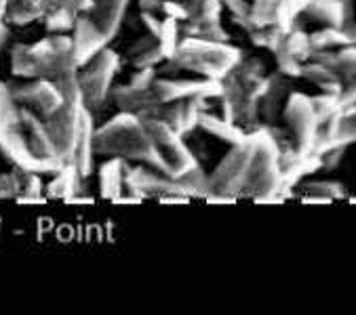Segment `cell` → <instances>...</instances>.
Wrapping results in <instances>:
<instances>
[{
	"instance_id": "cell-1",
	"label": "cell",
	"mask_w": 356,
	"mask_h": 315,
	"mask_svg": "<svg viewBox=\"0 0 356 315\" xmlns=\"http://www.w3.org/2000/svg\"><path fill=\"white\" fill-rule=\"evenodd\" d=\"M95 155H116L127 162L146 164L167 175L165 162L146 130L144 120L127 112H120L104 126L95 128Z\"/></svg>"
},
{
	"instance_id": "cell-2",
	"label": "cell",
	"mask_w": 356,
	"mask_h": 315,
	"mask_svg": "<svg viewBox=\"0 0 356 315\" xmlns=\"http://www.w3.org/2000/svg\"><path fill=\"white\" fill-rule=\"evenodd\" d=\"M76 69L72 38L65 34H51L36 44H15L11 51V74L22 80L47 78L53 83L55 78Z\"/></svg>"
},
{
	"instance_id": "cell-3",
	"label": "cell",
	"mask_w": 356,
	"mask_h": 315,
	"mask_svg": "<svg viewBox=\"0 0 356 315\" xmlns=\"http://www.w3.org/2000/svg\"><path fill=\"white\" fill-rule=\"evenodd\" d=\"M243 53L228 42H213L198 36H181L175 53L167 59L175 69L192 71L200 78L222 80L238 63Z\"/></svg>"
},
{
	"instance_id": "cell-4",
	"label": "cell",
	"mask_w": 356,
	"mask_h": 315,
	"mask_svg": "<svg viewBox=\"0 0 356 315\" xmlns=\"http://www.w3.org/2000/svg\"><path fill=\"white\" fill-rule=\"evenodd\" d=\"M251 139H253V147H255L253 164H251L249 181H247L243 194H251L257 200L261 196L278 194V189H280V151H278L276 137L268 128L251 133Z\"/></svg>"
},
{
	"instance_id": "cell-5",
	"label": "cell",
	"mask_w": 356,
	"mask_h": 315,
	"mask_svg": "<svg viewBox=\"0 0 356 315\" xmlns=\"http://www.w3.org/2000/svg\"><path fill=\"white\" fill-rule=\"evenodd\" d=\"M253 149L255 147H253L251 135H247L243 143L232 145V149L222 158V162L216 167V171L209 175V194L232 196L238 200V196L243 194L249 181V173L253 164Z\"/></svg>"
},
{
	"instance_id": "cell-6",
	"label": "cell",
	"mask_w": 356,
	"mask_h": 315,
	"mask_svg": "<svg viewBox=\"0 0 356 315\" xmlns=\"http://www.w3.org/2000/svg\"><path fill=\"white\" fill-rule=\"evenodd\" d=\"M120 67V57L104 49L89 63L79 67V87L87 110H99L112 93L114 76Z\"/></svg>"
},
{
	"instance_id": "cell-7",
	"label": "cell",
	"mask_w": 356,
	"mask_h": 315,
	"mask_svg": "<svg viewBox=\"0 0 356 315\" xmlns=\"http://www.w3.org/2000/svg\"><path fill=\"white\" fill-rule=\"evenodd\" d=\"M144 124H146L150 139L154 141L159 155L163 158L169 177L179 179L184 173H188L190 169L198 164L194 151L184 143V137L175 133L163 118H148L144 120Z\"/></svg>"
},
{
	"instance_id": "cell-8",
	"label": "cell",
	"mask_w": 356,
	"mask_h": 315,
	"mask_svg": "<svg viewBox=\"0 0 356 315\" xmlns=\"http://www.w3.org/2000/svg\"><path fill=\"white\" fill-rule=\"evenodd\" d=\"M85 110L87 108H85L83 97L63 99V103L49 118H42L61 162H67L70 153H72V145H74Z\"/></svg>"
},
{
	"instance_id": "cell-9",
	"label": "cell",
	"mask_w": 356,
	"mask_h": 315,
	"mask_svg": "<svg viewBox=\"0 0 356 315\" xmlns=\"http://www.w3.org/2000/svg\"><path fill=\"white\" fill-rule=\"evenodd\" d=\"M0 155L19 171H30L38 175H53L63 162L61 160H44L38 158L26 139V133L22 128H3L0 130Z\"/></svg>"
},
{
	"instance_id": "cell-10",
	"label": "cell",
	"mask_w": 356,
	"mask_h": 315,
	"mask_svg": "<svg viewBox=\"0 0 356 315\" xmlns=\"http://www.w3.org/2000/svg\"><path fill=\"white\" fill-rule=\"evenodd\" d=\"M282 116L296 137L298 151L310 153L318 133V120L310 97H306L304 93H289L287 101L282 105Z\"/></svg>"
},
{
	"instance_id": "cell-11",
	"label": "cell",
	"mask_w": 356,
	"mask_h": 315,
	"mask_svg": "<svg viewBox=\"0 0 356 315\" xmlns=\"http://www.w3.org/2000/svg\"><path fill=\"white\" fill-rule=\"evenodd\" d=\"M7 87L17 105L30 108L40 118H49L63 103L59 89L47 78H32L26 83H7Z\"/></svg>"
},
{
	"instance_id": "cell-12",
	"label": "cell",
	"mask_w": 356,
	"mask_h": 315,
	"mask_svg": "<svg viewBox=\"0 0 356 315\" xmlns=\"http://www.w3.org/2000/svg\"><path fill=\"white\" fill-rule=\"evenodd\" d=\"M152 91L161 103L190 97L218 99L222 95V80H213V78H156Z\"/></svg>"
},
{
	"instance_id": "cell-13",
	"label": "cell",
	"mask_w": 356,
	"mask_h": 315,
	"mask_svg": "<svg viewBox=\"0 0 356 315\" xmlns=\"http://www.w3.org/2000/svg\"><path fill=\"white\" fill-rule=\"evenodd\" d=\"M112 99L120 112L133 114L141 120L148 118H161L163 105L152 89H133L131 85H122L112 89Z\"/></svg>"
},
{
	"instance_id": "cell-14",
	"label": "cell",
	"mask_w": 356,
	"mask_h": 315,
	"mask_svg": "<svg viewBox=\"0 0 356 315\" xmlns=\"http://www.w3.org/2000/svg\"><path fill=\"white\" fill-rule=\"evenodd\" d=\"M72 51H74V59H76V65L83 67L85 63H89L99 51L106 49V44L110 42L104 32L95 26V22L81 13L72 26Z\"/></svg>"
},
{
	"instance_id": "cell-15",
	"label": "cell",
	"mask_w": 356,
	"mask_h": 315,
	"mask_svg": "<svg viewBox=\"0 0 356 315\" xmlns=\"http://www.w3.org/2000/svg\"><path fill=\"white\" fill-rule=\"evenodd\" d=\"M207 99L202 97H190V99H177L163 105L161 118L181 137L192 135L198 128V118L204 112Z\"/></svg>"
},
{
	"instance_id": "cell-16",
	"label": "cell",
	"mask_w": 356,
	"mask_h": 315,
	"mask_svg": "<svg viewBox=\"0 0 356 315\" xmlns=\"http://www.w3.org/2000/svg\"><path fill=\"white\" fill-rule=\"evenodd\" d=\"M93 158H95V124H93L91 110H85L67 162L79 171L83 179H87L93 171Z\"/></svg>"
},
{
	"instance_id": "cell-17",
	"label": "cell",
	"mask_w": 356,
	"mask_h": 315,
	"mask_svg": "<svg viewBox=\"0 0 356 315\" xmlns=\"http://www.w3.org/2000/svg\"><path fill=\"white\" fill-rule=\"evenodd\" d=\"M296 0H253L249 19L255 28L268 24H282L289 26L296 19Z\"/></svg>"
},
{
	"instance_id": "cell-18",
	"label": "cell",
	"mask_w": 356,
	"mask_h": 315,
	"mask_svg": "<svg viewBox=\"0 0 356 315\" xmlns=\"http://www.w3.org/2000/svg\"><path fill=\"white\" fill-rule=\"evenodd\" d=\"M129 5H131V0H95L89 11L91 13L89 17L104 32V36L112 40L122 26Z\"/></svg>"
},
{
	"instance_id": "cell-19",
	"label": "cell",
	"mask_w": 356,
	"mask_h": 315,
	"mask_svg": "<svg viewBox=\"0 0 356 315\" xmlns=\"http://www.w3.org/2000/svg\"><path fill=\"white\" fill-rule=\"evenodd\" d=\"M289 97V76L284 74H274L266 78V87L259 97V118L266 122L276 120V116L282 112V105Z\"/></svg>"
},
{
	"instance_id": "cell-20",
	"label": "cell",
	"mask_w": 356,
	"mask_h": 315,
	"mask_svg": "<svg viewBox=\"0 0 356 315\" xmlns=\"http://www.w3.org/2000/svg\"><path fill=\"white\" fill-rule=\"evenodd\" d=\"M81 181H85V179L79 175V171L70 162H63L53 173V179L47 183L44 194L49 200H67L70 196L81 194Z\"/></svg>"
},
{
	"instance_id": "cell-21",
	"label": "cell",
	"mask_w": 356,
	"mask_h": 315,
	"mask_svg": "<svg viewBox=\"0 0 356 315\" xmlns=\"http://www.w3.org/2000/svg\"><path fill=\"white\" fill-rule=\"evenodd\" d=\"M129 162L112 155L99 167V194L106 200H114L124 191V173Z\"/></svg>"
},
{
	"instance_id": "cell-22",
	"label": "cell",
	"mask_w": 356,
	"mask_h": 315,
	"mask_svg": "<svg viewBox=\"0 0 356 315\" xmlns=\"http://www.w3.org/2000/svg\"><path fill=\"white\" fill-rule=\"evenodd\" d=\"M302 78L310 80L323 93H331V95H339L341 87H343V78L337 69H333L325 63L312 61V59L302 65Z\"/></svg>"
},
{
	"instance_id": "cell-23",
	"label": "cell",
	"mask_w": 356,
	"mask_h": 315,
	"mask_svg": "<svg viewBox=\"0 0 356 315\" xmlns=\"http://www.w3.org/2000/svg\"><path fill=\"white\" fill-rule=\"evenodd\" d=\"M198 128L211 137H216L218 141L228 143V145H236V143H243L247 139V133L243 128H238L234 122H228L226 118H218V116L207 114V112L200 114Z\"/></svg>"
},
{
	"instance_id": "cell-24",
	"label": "cell",
	"mask_w": 356,
	"mask_h": 315,
	"mask_svg": "<svg viewBox=\"0 0 356 315\" xmlns=\"http://www.w3.org/2000/svg\"><path fill=\"white\" fill-rule=\"evenodd\" d=\"M47 0H9L3 19L11 26H28L47 11Z\"/></svg>"
},
{
	"instance_id": "cell-25",
	"label": "cell",
	"mask_w": 356,
	"mask_h": 315,
	"mask_svg": "<svg viewBox=\"0 0 356 315\" xmlns=\"http://www.w3.org/2000/svg\"><path fill=\"white\" fill-rule=\"evenodd\" d=\"M79 13L74 9H70L65 5H53L49 3L42 19H44V28L49 34H65L72 30L74 22H76Z\"/></svg>"
},
{
	"instance_id": "cell-26",
	"label": "cell",
	"mask_w": 356,
	"mask_h": 315,
	"mask_svg": "<svg viewBox=\"0 0 356 315\" xmlns=\"http://www.w3.org/2000/svg\"><path fill=\"white\" fill-rule=\"evenodd\" d=\"M310 40V49L312 51H331L335 46H348L350 38L341 28H333V26H323L321 30L308 34Z\"/></svg>"
},
{
	"instance_id": "cell-27",
	"label": "cell",
	"mask_w": 356,
	"mask_h": 315,
	"mask_svg": "<svg viewBox=\"0 0 356 315\" xmlns=\"http://www.w3.org/2000/svg\"><path fill=\"white\" fill-rule=\"evenodd\" d=\"M181 36H184V34H181V26H179L177 19L165 17V19L161 22V30H159V34H156V42H159V51L163 53L165 61L173 57V53H175L179 40H181Z\"/></svg>"
},
{
	"instance_id": "cell-28",
	"label": "cell",
	"mask_w": 356,
	"mask_h": 315,
	"mask_svg": "<svg viewBox=\"0 0 356 315\" xmlns=\"http://www.w3.org/2000/svg\"><path fill=\"white\" fill-rule=\"evenodd\" d=\"M19 128V105L15 103L7 83L0 80V130Z\"/></svg>"
},
{
	"instance_id": "cell-29",
	"label": "cell",
	"mask_w": 356,
	"mask_h": 315,
	"mask_svg": "<svg viewBox=\"0 0 356 315\" xmlns=\"http://www.w3.org/2000/svg\"><path fill=\"white\" fill-rule=\"evenodd\" d=\"M179 185L184 187L188 198H198V196H209V175L200 169V164H196L194 169H190L188 173H184L179 179Z\"/></svg>"
},
{
	"instance_id": "cell-30",
	"label": "cell",
	"mask_w": 356,
	"mask_h": 315,
	"mask_svg": "<svg viewBox=\"0 0 356 315\" xmlns=\"http://www.w3.org/2000/svg\"><path fill=\"white\" fill-rule=\"evenodd\" d=\"M302 194L304 196H318L325 200H341L348 196L346 187L337 181H306L302 183Z\"/></svg>"
},
{
	"instance_id": "cell-31",
	"label": "cell",
	"mask_w": 356,
	"mask_h": 315,
	"mask_svg": "<svg viewBox=\"0 0 356 315\" xmlns=\"http://www.w3.org/2000/svg\"><path fill=\"white\" fill-rule=\"evenodd\" d=\"M280 49L284 53H289L291 57H296L298 61H308L310 55H312V49H310V40H308V34L302 32V30H291L284 38V42L280 44Z\"/></svg>"
},
{
	"instance_id": "cell-32",
	"label": "cell",
	"mask_w": 356,
	"mask_h": 315,
	"mask_svg": "<svg viewBox=\"0 0 356 315\" xmlns=\"http://www.w3.org/2000/svg\"><path fill=\"white\" fill-rule=\"evenodd\" d=\"M312 101V108H314V114H316V120L318 124L325 122L327 118L335 116V114H341V105H339V95H331V93H321V95H314L310 97Z\"/></svg>"
},
{
	"instance_id": "cell-33",
	"label": "cell",
	"mask_w": 356,
	"mask_h": 315,
	"mask_svg": "<svg viewBox=\"0 0 356 315\" xmlns=\"http://www.w3.org/2000/svg\"><path fill=\"white\" fill-rule=\"evenodd\" d=\"M337 71L341 74V78L356 76V46L348 44L341 51H337Z\"/></svg>"
},
{
	"instance_id": "cell-34",
	"label": "cell",
	"mask_w": 356,
	"mask_h": 315,
	"mask_svg": "<svg viewBox=\"0 0 356 315\" xmlns=\"http://www.w3.org/2000/svg\"><path fill=\"white\" fill-rule=\"evenodd\" d=\"M276 55V63H278V71L289 76V78H302V61H298L296 57H291L289 53H284L282 49L274 51Z\"/></svg>"
},
{
	"instance_id": "cell-35",
	"label": "cell",
	"mask_w": 356,
	"mask_h": 315,
	"mask_svg": "<svg viewBox=\"0 0 356 315\" xmlns=\"http://www.w3.org/2000/svg\"><path fill=\"white\" fill-rule=\"evenodd\" d=\"M129 59H131V63L135 67H156V65H161L165 61L163 53L159 51V44H154L150 49H144V51H139V53L131 55Z\"/></svg>"
},
{
	"instance_id": "cell-36",
	"label": "cell",
	"mask_w": 356,
	"mask_h": 315,
	"mask_svg": "<svg viewBox=\"0 0 356 315\" xmlns=\"http://www.w3.org/2000/svg\"><path fill=\"white\" fill-rule=\"evenodd\" d=\"M22 194V183L15 171L11 173H3L0 175V200H17V196Z\"/></svg>"
},
{
	"instance_id": "cell-37",
	"label": "cell",
	"mask_w": 356,
	"mask_h": 315,
	"mask_svg": "<svg viewBox=\"0 0 356 315\" xmlns=\"http://www.w3.org/2000/svg\"><path fill=\"white\" fill-rule=\"evenodd\" d=\"M159 78L156 67H137V71L131 74V80L129 85L133 89H152L154 80Z\"/></svg>"
},
{
	"instance_id": "cell-38",
	"label": "cell",
	"mask_w": 356,
	"mask_h": 315,
	"mask_svg": "<svg viewBox=\"0 0 356 315\" xmlns=\"http://www.w3.org/2000/svg\"><path fill=\"white\" fill-rule=\"evenodd\" d=\"M339 105L341 110L356 105V76H350L343 80V87L339 91Z\"/></svg>"
},
{
	"instance_id": "cell-39",
	"label": "cell",
	"mask_w": 356,
	"mask_h": 315,
	"mask_svg": "<svg viewBox=\"0 0 356 315\" xmlns=\"http://www.w3.org/2000/svg\"><path fill=\"white\" fill-rule=\"evenodd\" d=\"M161 13H165V17H171L177 22H186V17H188L186 5L177 3V0H165L163 7H161Z\"/></svg>"
},
{
	"instance_id": "cell-40",
	"label": "cell",
	"mask_w": 356,
	"mask_h": 315,
	"mask_svg": "<svg viewBox=\"0 0 356 315\" xmlns=\"http://www.w3.org/2000/svg\"><path fill=\"white\" fill-rule=\"evenodd\" d=\"M222 7H226L234 19L249 17V13H251V5L247 3V0H222Z\"/></svg>"
},
{
	"instance_id": "cell-41",
	"label": "cell",
	"mask_w": 356,
	"mask_h": 315,
	"mask_svg": "<svg viewBox=\"0 0 356 315\" xmlns=\"http://www.w3.org/2000/svg\"><path fill=\"white\" fill-rule=\"evenodd\" d=\"M139 17H141V22L146 24V28H148V34H152V36L156 38V34H159V30H161V22H163V19H159V13H148V11H141V13H139Z\"/></svg>"
},
{
	"instance_id": "cell-42",
	"label": "cell",
	"mask_w": 356,
	"mask_h": 315,
	"mask_svg": "<svg viewBox=\"0 0 356 315\" xmlns=\"http://www.w3.org/2000/svg\"><path fill=\"white\" fill-rule=\"evenodd\" d=\"M139 11H148V13H161V7L165 0H137Z\"/></svg>"
},
{
	"instance_id": "cell-43",
	"label": "cell",
	"mask_w": 356,
	"mask_h": 315,
	"mask_svg": "<svg viewBox=\"0 0 356 315\" xmlns=\"http://www.w3.org/2000/svg\"><path fill=\"white\" fill-rule=\"evenodd\" d=\"M159 202H165V204H188L190 198L188 196H163Z\"/></svg>"
},
{
	"instance_id": "cell-44",
	"label": "cell",
	"mask_w": 356,
	"mask_h": 315,
	"mask_svg": "<svg viewBox=\"0 0 356 315\" xmlns=\"http://www.w3.org/2000/svg\"><path fill=\"white\" fill-rule=\"evenodd\" d=\"M341 30L348 34L350 44H354V46H356V24H354V22H348V24H343V26H341Z\"/></svg>"
},
{
	"instance_id": "cell-45",
	"label": "cell",
	"mask_w": 356,
	"mask_h": 315,
	"mask_svg": "<svg viewBox=\"0 0 356 315\" xmlns=\"http://www.w3.org/2000/svg\"><path fill=\"white\" fill-rule=\"evenodd\" d=\"M65 202L67 204H93V198L91 196H79V194H74V196H70Z\"/></svg>"
},
{
	"instance_id": "cell-46",
	"label": "cell",
	"mask_w": 356,
	"mask_h": 315,
	"mask_svg": "<svg viewBox=\"0 0 356 315\" xmlns=\"http://www.w3.org/2000/svg\"><path fill=\"white\" fill-rule=\"evenodd\" d=\"M310 3H312V0H296V13L300 15V13H302Z\"/></svg>"
},
{
	"instance_id": "cell-47",
	"label": "cell",
	"mask_w": 356,
	"mask_h": 315,
	"mask_svg": "<svg viewBox=\"0 0 356 315\" xmlns=\"http://www.w3.org/2000/svg\"><path fill=\"white\" fill-rule=\"evenodd\" d=\"M7 3H9V0H0V19H3V15H5V9H7Z\"/></svg>"
},
{
	"instance_id": "cell-48",
	"label": "cell",
	"mask_w": 356,
	"mask_h": 315,
	"mask_svg": "<svg viewBox=\"0 0 356 315\" xmlns=\"http://www.w3.org/2000/svg\"><path fill=\"white\" fill-rule=\"evenodd\" d=\"M343 114H356V105H352V108L343 110Z\"/></svg>"
},
{
	"instance_id": "cell-49",
	"label": "cell",
	"mask_w": 356,
	"mask_h": 315,
	"mask_svg": "<svg viewBox=\"0 0 356 315\" xmlns=\"http://www.w3.org/2000/svg\"><path fill=\"white\" fill-rule=\"evenodd\" d=\"M350 202H352V204H356V196H352V198H350Z\"/></svg>"
},
{
	"instance_id": "cell-50",
	"label": "cell",
	"mask_w": 356,
	"mask_h": 315,
	"mask_svg": "<svg viewBox=\"0 0 356 315\" xmlns=\"http://www.w3.org/2000/svg\"><path fill=\"white\" fill-rule=\"evenodd\" d=\"M0 22H3V19H0Z\"/></svg>"
},
{
	"instance_id": "cell-51",
	"label": "cell",
	"mask_w": 356,
	"mask_h": 315,
	"mask_svg": "<svg viewBox=\"0 0 356 315\" xmlns=\"http://www.w3.org/2000/svg\"><path fill=\"white\" fill-rule=\"evenodd\" d=\"M47 3H49V0H47Z\"/></svg>"
}]
</instances>
